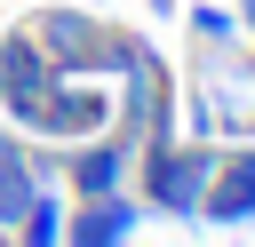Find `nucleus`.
Instances as JSON below:
<instances>
[{"mask_svg": "<svg viewBox=\"0 0 255 247\" xmlns=\"http://www.w3.org/2000/svg\"><path fill=\"white\" fill-rule=\"evenodd\" d=\"M32 40L48 48L56 72H112V56H120V32L96 8H40L32 16Z\"/></svg>", "mask_w": 255, "mask_h": 247, "instance_id": "obj_3", "label": "nucleus"}, {"mask_svg": "<svg viewBox=\"0 0 255 247\" xmlns=\"http://www.w3.org/2000/svg\"><path fill=\"white\" fill-rule=\"evenodd\" d=\"M231 16H239V32H247V40H255V0H239V8H231Z\"/></svg>", "mask_w": 255, "mask_h": 247, "instance_id": "obj_11", "label": "nucleus"}, {"mask_svg": "<svg viewBox=\"0 0 255 247\" xmlns=\"http://www.w3.org/2000/svg\"><path fill=\"white\" fill-rule=\"evenodd\" d=\"M191 40H207V48H231V40H239V16H231L223 0H199V8H191Z\"/></svg>", "mask_w": 255, "mask_h": 247, "instance_id": "obj_9", "label": "nucleus"}, {"mask_svg": "<svg viewBox=\"0 0 255 247\" xmlns=\"http://www.w3.org/2000/svg\"><path fill=\"white\" fill-rule=\"evenodd\" d=\"M112 127V80L104 72H56V88L40 96V112H32V135H48V143H88V135H104Z\"/></svg>", "mask_w": 255, "mask_h": 247, "instance_id": "obj_2", "label": "nucleus"}, {"mask_svg": "<svg viewBox=\"0 0 255 247\" xmlns=\"http://www.w3.org/2000/svg\"><path fill=\"white\" fill-rule=\"evenodd\" d=\"M32 191H40V159H32L16 135H0V231L32 207Z\"/></svg>", "mask_w": 255, "mask_h": 247, "instance_id": "obj_7", "label": "nucleus"}, {"mask_svg": "<svg viewBox=\"0 0 255 247\" xmlns=\"http://www.w3.org/2000/svg\"><path fill=\"white\" fill-rule=\"evenodd\" d=\"M199 215H215V223H255V151H215V175H207Z\"/></svg>", "mask_w": 255, "mask_h": 247, "instance_id": "obj_6", "label": "nucleus"}, {"mask_svg": "<svg viewBox=\"0 0 255 247\" xmlns=\"http://www.w3.org/2000/svg\"><path fill=\"white\" fill-rule=\"evenodd\" d=\"M239 80H247V88H255V56H247V72H239Z\"/></svg>", "mask_w": 255, "mask_h": 247, "instance_id": "obj_12", "label": "nucleus"}, {"mask_svg": "<svg viewBox=\"0 0 255 247\" xmlns=\"http://www.w3.org/2000/svg\"><path fill=\"white\" fill-rule=\"evenodd\" d=\"M128 167H135V199L143 207L191 223L199 199H207V175H215V143L207 135H151V143H135Z\"/></svg>", "mask_w": 255, "mask_h": 247, "instance_id": "obj_1", "label": "nucleus"}, {"mask_svg": "<svg viewBox=\"0 0 255 247\" xmlns=\"http://www.w3.org/2000/svg\"><path fill=\"white\" fill-rule=\"evenodd\" d=\"M135 223H143V199L104 191V199H72L64 239H72V247H120V239H135Z\"/></svg>", "mask_w": 255, "mask_h": 247, "instance_id": "obj_5", "label": "nucleus"}, {"mask_svg": "<svg viewBox=\"0 0 255 247\" xmlns=\"http://www.w3.org/2000/svg\"><path fill=\"white\" fill-rule=\"evenodd\" d=\"M64 215H72V191H48V183H40V191H32V207H24L8 231H16V239H32V247H56V239H64Z\"/></svg>", "mask_w": 255, "mask_h": 247, "instance_id": "obj_8", "label": "nucleus"}, {"mask_svg": "<svg viewBox=\"0 0 255 247\" xmlns=\"http://www.w3.org/2000/svg\"><path fill=\"white\" fill-rule=\"evenodd\" d=\"M215 127H223L215 96H207V88H191V96H183V135H215Z\"/></svg>", "mask_w": 255, "mask_h": 247, "instance_id": "obj_10", "label": "nucleus"}, {"mask_svg": "<svg viewBox=\"0 0 255 247\" xmlns=\"http://www.w3.org/2000/svg\"><path fill=\"white\" fill-rule=\"evenodd\" d=\"M48 88H56V64H48V48L32 40V24L0 32V112H8L16 127H32V112H40Z\"/></svg>", "mask_w": 255, "mask_h": 247, "instance_id": "obj_4", "label": "nucleus"}]
</instances>
